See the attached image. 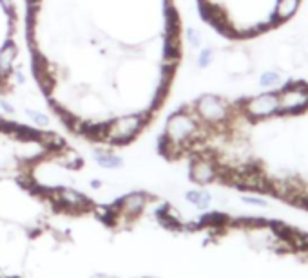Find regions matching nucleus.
Returning a JSON list of instances; mask_svg holds the SVG:
<instances>
[{
	"instance_id": "6e6552de",
	"label": "nucleus",
	"mask_w": 308,
	"mask_h": 278,
	"mask_svg": "<svg viewBox=\"0 0 308 278\" xmlns=\"http://www.w3.org/2000/svg\"><path fill=\"white\" fill-rule=\"evenodd\" d=\"M147 195L142 194V191H132V194H127L122 201L116 202V210H118V215H123V217L132 219L136 215H140L143 211V208L147 206Z\"/></svg>"
},
{
	"instance_id": "aec40b11",
	"label": "nucleus",
	"mask_w": 308,
	"mask_h": 278,
	"mask_svg": "<svg viewBox=\"0 0 308 278\" xmlns=\"http://www.w3.org/2000/svg\"><path fill=\"white\" fill-rule=\"evenodd\" d=\"M243 201L248 202V204H256V206H266V202L263 199H256V197H243Z\"/></svg>"
},
{
	"instance_id": "423d86ee",
	"label": "nucleus",
	"mask_w": 308,
	"mask_h": 278,
	"mask_svg": "<svg viewBox=\"0 0 308 278\" xmlns=\"http://www.w3.org/2000/svg\"><path fill=\"white\" fill-rule=\"evenodd\" d=\"M51 201L56 202L60 208L69 211H85L91 206L89 199L84 194L73 190V188H54V190L47 191Z\"/></svg>"
},
{
	"instance_id": "7ed1b4c3",
	"label": "nucleus",
	"mask_w": 308,
	"mask_h": 278,
	"mask_svg": "<svg viewBox=\"0 0 308 278\" xmlns=\"http://www.w3.org/2000/svg\"><path fill=\"white\" fill-rule=\"evenodd\" d=\"M241 112L251 121H263V119L274 118L279 114V103H277V92H261L246 101L241 103Z\"/></svg>"
},
{
	"instance_id": "a211bd4d",
	"label": "nucleus",
	"mask_w": 308,
	"mask_h": 278,
	"mask_svg": "<svg viewBox=\"0 0 308 278\" xmlns=\"http://www.w3.org/2000/svg\"><path fill=\"white\" fill-rule=\"evenodd\" d=\"M11 76L15 78V83L16 85H26V74H24V71L22 69H13V73H11Z\"/></svg>"
},
{
	"instance_id": "1a4fd4ad",
	"label": "nucleus",
	"mask_w": 308,
	"mask_h": 278,
	"mask_svg": "<svg viewBox=\"0 0 308 278\" xmlns=\"http://www.w3.org/2000/svg\"><path fill=\"white\" fill-rule=\"evenodd\" d=\"M16 58H18V46L13 40H8L4 46L0 47V80H6L8 76H11Z\"/></svg>"
},
{
	"instance_id": "9d476101",
	"label": "nucleus",
	"mask_w": 308,
	"mask_h": 278,
	"mask_svg": "<svg viewBox=\"0 0 308 278\" xmlns=\"http://www.w3.org/2000/svg\"><path fill=\"white\" fill-rule=\"evenodd\" d=\"M301 0H277L276 11H274V18L276 22H286L290 20L299 9Z\"/></svg>"
},
{
	"instance_id": "f8f14e48",
	"label": "nucleus",
	"mask_w": 308,
	"mask_h": 278,
	"mask_svg": "<svg viewBox=\"0 0 308 278\" xmlns=\"http://www.w3.org/2000/svg\"><path fill=\"white\" fill-rule=\"evenodd\" d=\"M279 83H281V74H279V71H274V69H268L259 76V85L265 89H272Z\"/></svg>"
},
{
	"instance_id": "4468645a",
	"label": "nucleus",
	"mask_w": 308,
	"mask_h": 278,
	"mask_svg": "<svg viewBox=\"0 0 308 278\" xmlns=\"http://www.w3.org/2000/svg\"><path fill=\"white\" fill-rule=\"evenodd\" d=\"M26 114H27V118L35 123L36 126H40V129H46V126H49L51 119H49V116H47L46 112L36 111V109H27Z\"/></svg>"
},
{
	"instance_id": "20e7f679",
	"label": "nucleus",
	"mask_w": 308,
	"mask_h": 278,
	"mask_svg": "<svg viewBox=\"0 0 308 278\" xmlns=\"http://www.w3.org/2000/svg\"><path fill=\"white\" fill-rule=\"evenodd\" d=\"M277 103H279V114H301L308 111V85L292 83L288 87L277 92Z\"/></svg>"
},
{
	"instance_id": "f257e3e1",
	"label": "nucleus",
	"mask_w": 308,
	"mask_h": 278,
	"mask_svg": "<svg viewBox=\"0 0 308 278\" xmlns=\"http://www.w3.org/2000/svg\"><path fill=\"white\" fill-rule=\"evenodd\" d=\"M147 119H149L147 112H132V114L118 116L112 121L104 123L102 139L112 143V145H125L142 132Z\"/></svg>"
},
{
	"instance_id": "0eeeda50",
	"label": "nucleus",
	"mask_w": 308,
	"mask_h": 278,
	"mask_svg": "<svg viewBox=\"0 0 308 278\" xmlns=\"http://www.w3.org/2000/svg\"><path fill=\"white\" fill-rule=\"evenodd\" d=\"M252 65H254L252 58L246 53H243V51H232V53H228L227 56L223 58L225 73L232 78L246 76V74L252 71Z\"/></svg>"
},
{
	"instance_id": "9b49d317",
	"label": "nucleus",
	"mask_w": 308,
	"mask_h": 278,
	"mask_svg": "<svg viewBox=\"0 0 308 278\" xmlns=\"http://www.w3.org/2000/svg\"><path fill=\"white\" fill-rule=\"evenodd\" d=\"M94 161L100 164L105 170H114V168H122L123 166V159L120 156H114L111 152H102V150H97L94 152Z\"/></svg>"
},
{
	"instance_id": "dca6fc26",
	"label": "nucleus",
	"mask_w": 308,
	"mask_h": 278,
	"mask_svg": "<svg viewBox=\"0 0 308 278\" xmlns=\"http://www.w3.org/2000/svg\"><path fill=\"white\" fill-rule=\"evenodd\" d=\"M187 40H189V44L194 49H201V46H203V36H201L200 29H196V27L187 29Z\"/></svg>"
},
{
	"instance_id": "6ab92c4d",
	"label": "nucleus",
	"mask_w": 308,
	"mask_h": 278,
	"mask_svg": "<svg viewBox=\"0 0 308 278\" xmlns=\"http://www.w3.org/2000/svg\"><path fill=\"white\" fill-rule=\"evenodd\" d=\"M0 109H2L6 114H15V107H13L6 98H0Z\"/></svg>"
},
{
	"instance_id": "2eb2a0df",
	"label": "nucleus",
	"mask_w": 308,
	"mask_h": 278,
	"mask_svg": "<svg viewBox=\"0 0 308 278\" xmlns=\"http://www.w3.org/2000/svg\"><path fill=\"white\" fill-rule=\"evenodd\" d=\"M212 61H214V51H212L210 47L201 49L200 54H198V67L207 69V67H210Z\"/></svg>"
},
{
	"instance_id": "ddd939ff",
	"label": "nucleus",
	"mask_w": 308,
	"mask_h": 278,
	"mask_svg": "<svg viewBox=\"0 0 308 278\" xmlns=\"http://www.w3.org/2000/svg\"><path fill=\"white\" fill-rule=\"evenodd\" d=\"M187 201L192 202L194 206H198V208H201V210H205L208 204H210V194H207V191H198V190H192L187 194Z\"/></svg>"
},
{
	"instance_id": "39448f33",
	"label": "nucleus",
	"mask_w": 308,
	"mask_h": 278,
	"mask_svg": "<svg viewBox=\"0 0 308 278\" xmlns=\"http://www.w3.org/2000/svg\"><path fill=\"white\" fill-rule=\"evenodd\" d=\"M220 176L218 161L208 154H200L190 163V179L198 184H210Z\"/></svg>"
},
{
	"instance_id": "f03ea898",
	"label": "nucleus",
	"mask_w": 308,
	"mask_h": 278,
	"mask_svg": "<svg viewBox=\"0 0 308 278\" xmlns=\"http://www.w3.org/2000/svg\"><path fill=\"white\" fill-rule=\"evenodd\" d=\"M194 114L198 116L201 123L208 125L210 129H216V126L227 125L232 119L234 112H232V107L225 101L223 98L216 94H203L196 99L194 103H190Z\"/></svg>"
},
{
	"instance_id": "f3484780",
	"label": "nucleus",
	"mask_w": 308,
	"mask_h": 278,
	"mask_svg": "<svg viewBox=\"0 0 308 278\" xmlns=\"http://www.w3.org/2000/svg\"><path fill=\"white\" fill-rule=\"evenodd\" d=\"M0 6H2V9H4V13L9 16V20L11 22H15L16 15H15V2L13 0H0Z\"/></svg>"
},
{
	"instance_id": "412c9836",
	"label": "nucleus",
	"mask_w": 308,
	"mask_h": 278,
	"mask_svg": "<svg viewBox=\"0 0 308 278\" xmlns=\"http://www.w3.org/2000/svg\"><path fill=\"white\" fill-rule=\"evenodd\" d=\"M91 186L94 188V190H98V188L102 186V183H100V181H98V179H94V181H91Z\"/></svg>"
},
{
	"instance_id": "4be33fe9",
	"label": "nucleus",
	"mask_w": 308,
	"mask_h": 278,
	"mask_svg": "<svg viewBox=\"0 0 308 278\" xmlns=\"http://www.w3.org/2000/svg\"><path fill=\"white\" fill-rule=\"evenodd\" d=\"M2 126H4V119L0 118V132H2Z\"/></svg>"
}]
</instances>
